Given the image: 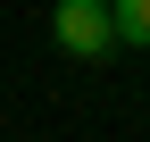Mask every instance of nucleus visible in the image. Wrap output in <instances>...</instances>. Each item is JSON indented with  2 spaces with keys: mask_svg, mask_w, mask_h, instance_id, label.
Returning a JSON list of instances; mask_svg holds the SVG:
<instances>
[{
  "mask_svg": "<svg viewBox=\"0 0 150 142\" xmlns=\"http://www.w3.org/2000/svg\"><path fill=\"white\" fill-rule=\"evenodd\" d=\"M50 33H59V50L67 59H117V9L108 0H59L50 9Z\"/></svg>",
  "mask_w": 150,
  "mask_h": 142,
  "instance_id": "obj_1",
  "label": "nucleus"
},
{
  "mask_svg": "<svg viewBox=\"0 0 150 142\" xmlns=\"http://www.w3.org/2000/svg\"><path fill=\"white\" fill-rule=\"evenodd\" d=\"M117 9V42L125 50H150V0H108Z\"/></svg>",
  "mask_w": 150,
  "mask_h": 142,
  "instance_id": "obj_2",
  "label": "nucleus"
}]
</instances>
